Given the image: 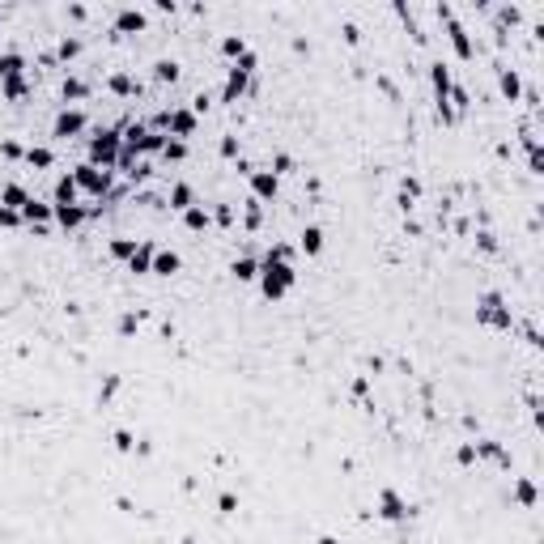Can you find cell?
Segmentation results:
<instances>
[{
    "mask_svg": "<svg viewBox=\"0 0 544 544\" xmlns=\"http://www.w3.org/2000/svg\"><path fill=\"white\" fill-rule=\"evenodd\" d=\"M294 285H298V272H294L289 260H268V255L260 260V294L268 302H281Z\"/></svg>",
    "mask_w": 544,
    "mask_h": 544,
    "instance_id": "cell-1",
    "label": "cell"
},
{
    "mask_svg": "<svg viewBox=\"0 0 544 544\" xmlns=\"http://www.w3.org/2000/svg\"><path fill=\"white\" fill-rule=\"evenodd\" d=\"M255 68H260V55H255V51H243V55L226 68V85H221V102H226V106H230V102H238V98L251 89Z\"/></svg>",
    "mask_w": 544,
    "mask_h": 544,
    "instance_id": "cell-2",
    "label": "cell"
},
{
    "mask_svg": "<svg viewBox=\"0 0 544 544\" xmlns=\"http://www.w3.org/2000/svg\"><path fill=\"white\" fill-rule=\"evenodd\" d=\"M119 149H123V136H119V128H94V136L85 140V162H94V166H102V170H115V162H119Z\"/></svg>",
    "mask_w": 544,
    "mask_h": 544,
    "instance_id": "cell-3",
    "label": "cell"
},
{
    "mask_svg": "<svg viewBox=\"0 0 544 544\" xmlns=\"http://www.w3.org/2000/svg\"><path fill=\"white\" fill-rule=\"evenodd\" d=\"M477 323H489V328H498V332H511V328H515V311H511V302H506L498 289H485V294L477 298Z\"/></svg>",
    "mask_w": 544,
    "mask_h": 544,
    "instance_id": "cell-4",
    "label": "cell"
},
{
    "mask_svg": "<svg viewBox=\"0 0 544 544\" xmlns=\"http://www.w3.org/2000/svg\"><path fill=\"white\" fill-rule=\"evenodd\" d=\"M72 183H77V191H85V196H94V200H106L111 187H115V170H102V166H94V162H81V166L72 170Z\"/></svg>",
    "mask_w": 544,
    "mask_h": 544,
    "instance_id": "cell-5",
    "label": "cell"
},
{
    "mask_svg": "<svg viewBox=\"0 0 544 544\" xmlns=\"http://www.w3.org/2000/svg\"><path fill=\"white\" fill-rule=\"evenodd\" d=\"M434 17L447 26V38H451V47H455V55L468 64V60H477V47H472V34L464 30V21L455 17V9L451 4H434Z\"/></svg>",
    "mask_w": 544,
    "mask_h": 544,
    "instance_id": "cell-6",
    "label": "cell"
},
{
    "mask_svg": "<svg viewBox=\"0 0 544 544\" xmlns=\"http://www.w3.org/2000/svg\"><path fill=\"white\" fill-rule=\"evenodd\" d=\"M383 523H409V519H417V506L400 494V489H379V511H374Z\"/></svg>",
    "mask_w": 544,
    "mask_h": 544,
    "instance_id": "cell-7",
    "label": "cell"
},
{
    "mask_svg": "<svg viewBox=\"0 0 544 544\" xmlns=\"http://www.w3.org/2000/svg\"><path fill=\"white\" fill-rule=\"evenodd\" d=\"M196 132H200V115H196L191 106H166V136L187 140V136H196Z\"/></svg>",
    "mask_w": 544,
    "mask_h": 544,
    "instance_id": "cell-8",
    "label": "cell"
},
{
    "mask_svg": "<svg viewBox=\"0 0 544 544\" xmlns=\"http://www.w3.org/2000/svg\"><path fill=\"white\" fill-rule=\"evenodd\" d=\"M89 128V115L85 111H77V106H64L55 119H51V136L55 140H68V136H81Z\"/></svg>",
    "mask_w": 544,
    "mask_h": 544,
    "instance_id": "cell-9",
    "label": "cell"
},
{
    "mask_svg": "<svg viewBox=\"0 0 544 544\" xmlns=\"http://www.w3.org/2000/svg\"><path fill=\"white\" fill-rule=\"evenodd\" d=\"M51 217H55V209H51L47 200H34V196H30V200L21 204V226H34L38 234H47V226H51Z\"/></svg>",
    "mask_w": 544,
    "mask_h": 544,
    "instance_id": "cell-10",
    "label": "cell"
},
{
    "mask_svg": "<svg viewBox=\"0 0 544 544\" xmlns=\"http://www.w3.org/2000/svg\"><path fill=\"white\" fill-rule=\"evenodd\" d=\"M145 26H149L145 9H136V4H123V9H115V34H140Z\"/></svg>",
    "mask_w": 544,
    "mask_h": 544,
    "instance_id": "cell-11",
    "label": "cell"
},
{
    "mask_svg": "<svg viewBox=\"0 0 544 544\" xmlns=\"http://www.w3.org/2000/svg\"><path fill=\"white\" fill-rule=\"evenodd\" d=\"M247 183H251V196H255L260 204H264V200H277V191H281V179H277L272 170H251Z\"/></svg>",
    "mask_w": 544,
    "mask_h": 544,
    "instance_id": "cell-12",
    "label": "cell"
},
{
    "mask_svg": "<svg viewBox=\"0 0 544 544\" xmlns=\"http://www.w3.org/2000/svg\"><path fill=\"white\" fill-rule=\"evenodd\" d=\"M430 85H434V106H451V102H447V94H451V85H455V81H451V68H447L443 60H434V64H430Z\"/></svg>",
    "mask_w": 544,
    "mask_h": 544,
    "instance_id": "cell-13",
    "label": "cell"
},
{
    "mask_svg": "<svg viewBox=\"0 0 544 544\" xmlns=\"http://www.w3.org/2000/svg\"><path fill=\"white\" fill-rule=\"evenodd\" d=\"M51 209H55L51 221H55L60 230H81V226L89 221V209H85V204H51Z\"/></svg>",
    "mask_w": 544,
    "mask_h": 544,
    "instance_id": "cell-14",
    "label": "cell"
},
{
    "mask_svg": "<svg viewBox=\"0 0 544 544\" xmlns=\"http://www.w3.org/2000/svg\"><path fill=\"white\" fill-rule=\"evenodd\" d=\"M472 451H477V460H489L498 468H511V451L498 438H472Z\"/></svg>",
    "mask_w": 544,
    "mask_h": 544,
    "instance_id": "cell-15",
    "label": "cell"
},
{
    "mask_svg": "<svg viewBox=\"0 0 544 544\" xmlns=\"http://www.w3.org/2000/svg\"><path fill=\"white\" fill-rule=\"evenodd\" d=\"M106 89L119 94V98H136V94H140V81H136L132 72H111V77H106Z\"/></svg>",
    "mask_w": 544,
    "mask_h": 544,
    "instance_id": "cell-16",
    "label": "cell"
},
{
    "mask_svg": "<svg viewBox=\"0 0 544 544\" xmlns=\"http://www.w3.org/2000/svg\"><path fill=\"white\" fill-rule=\"evenodd\" d=\"M498 89H502L506 102H519V98H523V81H519V72H515V68H498Z\"/></svg>",
    "mask_w": 544,
    "mask_h": 544,
    "instance_id": "cell-17",
    "label": "cell"
},
{
    "mask_svg": "<svg viewBox=\"0 0 544 544\" xmlns=\"http://www.w3.org/2000/svg\"><path fill=\"white\" fill-rule=\"evenodd\" d=\"M153 251H157L153 243H140V247H136V255L128 260V272H136V277H149V272H153Z\"/></svg>",
    "mask_w": 544,
    "mask_h": 544,
    "instance_id": "cell-18",
    "label": "cell"
},
{
    "mask_svg": "<svg viewBox=\"0 0 544 544\" xmlns=\"http://www.w3.org/2000/svg\"><path fill=\"white\" fill-rule=\"evenodd\" d=\"M515 502H519L523 511H536L540 489H536V481H532V477H519V481H515Z\"/></svg>",
    "mask_w": 544,
    "mask_h": 544,
    "instance_id": "cell-19",
    "label": "cell"
},
{
    "mask_svg": "<svg viewBox=\"0 0 544 544\" xmlns=\"http://www.w3.org/2000/svg\"><path fill=\"white\" fill-rule=\"evenodd\" d=\"M26 72V55L21 51H0V81H17Z\"/></svg>",
    "mask_w": 544,
    "mask_h": 544,
    "instance_id": "cell-20",
    "label": "cell"
},
{
    "mask_svg": "<svg viewBox=\"0 0 544 544\" xmlns=\"http://www.w3.org/2000/svg\"><path fill=\"white\" fill-rule=\"evenodd\" d=\"M166 204H170V209H179V213H187V209L196 204V191H191V183H174V187L166 191Z\"/></svg>",
    "mask_w": 544,
    "mask_h": 544,
    "instance_id": "cell-21",
    "label": "cell"
},
{
    "mask_svg": "<svg viewBox=\"0 0 544 544\" xmlns=\"http://www.w3.org/2000/svg\"><path fill=\"white\" fill-rule=\"evenodd\" d=\"M260 226H264V204H260L255 196H247V200H243V230L255 234Z\"/></svg>",
    "mask_w": 544,
    "mask_h": 544,
    "instance_id": "cell-22",
    "label": "cell"
},
{
    "mask_svg": "<svg viewBox=\"0 0 544 544\" xmlns=\"http://www.w3.org/2000/svg\"><path fill=\"white\" fill-rule=\"evenodd\" d=\"M183 268L179 251H153V277H174Z\"/></svg>",
    "mask_w": 544,
    "mask_h": 544,
    "instance_id": "cell-23",
    "label": "cell"
},
{
    "mask_svg": "<svg viewBox=\"0 0 544 544\" xmlns=\"http://www.w3.org/2000/svg\"><path fill=\"white\" fill-rule=\"evenodd\" d=\"M183 226H187L191 234H200V230H209V226H213V213H209L204 204H191V209L183 213Z\"/></svg>",
    "mask_w": 544,
    "mask_h": 544,
    "instance_id": "cell-24",
    "label": "cell"
},
{
    "mask_svg": "<svg viewBox=\"0 0 544 544\" xmlns=\"http://www.w3.org/2000/svg\"><path fill=\"white\" fill-rule=\"evenodd\" d=\"M230 272H234V281H260V260H251V255H238L234 264H230Z\"/></svg>",
    "mask_w": 544,
    "mask_h": 544,
    "instance_id": "cell-25",
    "label": "cell"
},
{
    "mask_svg": "<svg viewBox=\"0 0 544 544\" xmlns=\"http://www.w3.org/2000/svg\"><path fill=\"white\" fill-rule=\"evenodd\" d=\"M30 89H34V85H30L26 77H17V81H0V98H4V102H21V98H30Z\"/></svg>",
    "mask_w": 544,
    "mask_h": 544,
    "instance_id": "cell-26",
    "label": "cell"
},
{
    "mask_svg": "<svg viewBox=\"0 0 544 544\" xmlns=\"http://www.w3.org/2000/svg\"><path fill=\"white\" fill-rule=\"evenodd\" d=\"M26 166H34V170H51V166H55V153H51L47 145H30V149H26Z\"/></svg>",
    "mask_w": 544,
    "mask_h": 544,
    "instance_id": "cell-27",
    "label": "cell"
},
{
    "mask_svg": "<svg viewBox=\"0 0 544 544\" xmlns=\"http://www.w3.org/2000/svg\"><path fill=\"white\" fill-rule=\"evenodd\" d=\"M26 200H30V191H26L21 183H4V187H0V204H4V209H17V213H21Z\"/></svg>",
    "mask_w": 544,
    "mask_h": 544,
    "instance_id": "cell-28",
    "label": "cell"
},
{
    "mask_svg": "<svg viewBox=\"0 0 544 544\" xmlns=\"http://www.w3.org/2000/svg\"><path fill=\"white\" fill-rule=\"evenodd\" d=\"M323 243H328V234H323L319 226H306V230H302V238H298V247H302L306 255H319V251H323Z\"/></svg>",
    "mask_w": 544,
    "mask_h": 544,
    "instance_id": "cell-29",
    "label": "cell"
},
{
    "mask_svg": "<svg viewBox=\"0 0 544 544\" xmlns=\"http://www.w3.org/2000/svg\"><path fill=\"white\" fill-rule=\"evenodd\" d=\"M81 51H85V43H81L77 34H64V38H60V47H55V60H64V64H68V60H77Z\"/></svg>",
    "mask_w": 544,
    "mask_h": 544,
    "instance_id": "cell-30",
    "label": "cell"
},
{
    "mask_svg": "<svg viewBox=\"0 0 544 544\" xmlns=\"http://www.w3.org/2000/svg\"><path fill=\"white\" fill-rule=\"evenodd\" d=\"M89 89H94V85H89V81H81V77H64V85H60L64 102H68V98H72V102H77V98H89Z\"/></svg>",
    "mask_w": 544,
    "mask_h": 544,
    "instance_id": "cell-31",
    "label": "cell"
},
{
    "mask_svg": "<svg viewBox=\"0 0 544 544\" xmlns=\"http://www.w3.org/2000/svg\"><path fill=\"white\" fill-rule=\"evenodd\" d=\"M51 204H77V183H72V174H60L55 179V200Z\"/></svg>",
    "mask_w": 544,
    "mask_h": 544,
    "instance_id": "cell-32",
    "label": "cell"
},
{
    "mask_svg": "<svg viewBox=\"0 0 544 544\" xmlns=\"http://www.w3.org/2000/svg\"><path fill=\"white\" fill-rule=\"evenodd\" d=\"M140 319H145V311H123L119 319H115V332L128 340V336H136V328H140Z\"/></svg>",
    "mask_w": 544,
    "mask_h": 544,
    "instance_id": "cell-33",
    "label": "cell"
},
{
    "mask_svg": "<svg viewBox=\"0 0 544 544\" xmlns=\"http://www.w3.org/2000/svg\"><path fill=\"white\" fill-rule=\"evenodd\" d=\"M136 247H140V238H123V234H119V238H111V247H106V251H111L115 260H132V255H136Z\"/></svg>",
    "mask_w": 544,
    "mask_h": 544,
    "instance_id": "cell-34",
    "label": "cell"
},
{
    "mask_svg": "<svg viewBox=\"0 0 544 544\" xmlns=\"http://www.w3.org/2000/svg\"><path fill=\"white\" fill-rule=\"evenodd\" d=\"M153 81H157V85H166V81L174 85V81H179V64H174V60H157V64H153Z\"/></svg>",
    "mask_w": 544,
    "mask_h": 544,
    "instance_id": "cell-35",
    "label": "cell"
},
{
    "mask_svg": "<svg viewBox=\"0 0 544 544\" xmlns=\"http://www.w3.org/2000/svg\"><path fill=\"white\" fill-rule=\"evenodd\" d=\"M119 387H123V374H106V379L98 383V404H111Z\"/></svg>",
    "mask_w": 544,
    "mask_h": 544,
    "instance_id": "cell-36",
    "label": "cell"
},
{
    "mask_svg": "<svg viewBox=\"0 0 544 544\" xmlns=\"http://www.w3.org/2000/svg\"><path fill=\"white\" fill-rule=\"evenodd\" d=\"M243 51H251L243 34H226V38H221V55H230V60H238Z\"/></svg>",
    "mask_w": 544,
    "mask_h": 544,
    "instance_id": "cell-37",
    "label": "cell"
},
{
    "mask_svg": "<svg viewBox=\"0 0 544 544\" xmlns=\"http://www.w3.org/2000/svg\"><path fill=\"white\" fill-rule=\"evenodd\" d=\"M111 443H115V451H119V455H132V451H136V434H132V430H115V434H111Z\"/></svg>",
    "mask_w": 544,
    "mask_h": 544,
    "instance_id": "cell-38",
    "label": "cell"
},
{
    "mask_svg": "<svg viewBox=\"0 0 544 544\" xmlns=\"http://www.w3.org/2000/svg\"><path fill=\"white\" fill-rule=\"evenodd\" d=\"M162 157H166V162H183V157H187V140H174V136H170L166 149H162Z\"/></svg>",
    "mask_w": 544,
    "mask_h": 544,
    "instance_id": "cell-39",
    "label": "cell"
},
{
    "mask_svg": "<svg viewBox=\"0 0 544 544\" xmlns=\"http://www.w3.org/2000/svg\"><path fill=\"white\" fill-rule=\"evenodd\" d=\"M268 170L281 179V174H289V170H294V157H289V153H272V166H268Z\"/></svg>",
    "mask_w": 544,
    "mask_h": 544,
    "instance_id": "cell-40",
    "label": "cell"
},
{
    "mask_svg": "<svg viewBox=\"0 0 544 544\" xmlns=\"http://www.w3.org/2000/svg\"><path fill=\"white\" fill-rule=\"evenodd\" d=\"M0 153H4L9 162H26V149H21L17 140H0Z\"/></svg>",
    "mask_w": 544,
    "mask_h": 544,
    "instance_id": "cell-41",
    "label": "cell"
},
{
    "mask_svg": "<svg viewBox=\"0 0 544 544\" xmlns=\"http://www.w3.org/2000/svg\"><path fill=\"white\" fill-rule=\"evenodd\" d=\"M374 85H379L392 102H400V89H396V81H392V77H383V72H379V77H374Z\"/></svg>",
    "mask_w": 544,
    "mask_h": 544,
    "instance_id": "cell-42",
    "label": "cell"
},
{
    "mask_svg": "<svg viewBox=\"0 0 544 544\" xmlns=\"http://www.w3.org/2000/svg\"><path fill=\"white\" fill-rule=\"evenodd\" d=\"M455 460H460V468H472V464H477V451H472V443H460Z\"/></svg>",
    "mask_w": 544,
    "mask_h": 544,
    "instance_id": "cell-43",
    "label": "cell"
},
{
    "mask_svg": "<svg viewBox=\"0 0 544 544\" xmlns=\"http://www.w3.org/2000/svg\"><path fill=\"white\" fill-rule=\"evenodd\" d=\"M0 226H4V230H17V226H21V213H17V209H4V204H0Z\"/></svg>",
    "mask_w": 544,
    "mask_h": 544,
    "instance_id": "cell-44",
    "label": "cell"
},
{
    "mask_svg": "<svg viewBox=\"0 0 544 544\" xmlns=\"http://www.w3.org/2000/svg\"><path fill=\"white\" fill-rule=\"evenodd\" d=\"M213 221H217V226H234V209H230V204H217V209H213Z\"/></svg>",
    "mask_w": 544,
    "mask_h": 544,
    "instance_id": "cell-45",
    "label": "cell"
},
{
    "mask_svg": "<svg viewBox=\"0 0 544 544\" xmlns=\"http://www.w3.org/2000/svg\"><path fill=\"white\" fill-rule=\"evenodd\" d=\"M217 511H221V515H234V511H238V498H234V494L226 489V494L217 498Z\"/></svg>",
    "mask_w": 544,
    "mask_h": 544,
    "instance_id": "cell-46",
    "label": "cell"
},
{
    "mask_svg": "<svg viewBox=\"0 0 544 544\" xmlns=\"http://www.w3.org/2000/svg\"><path fill=\"white\" fill-rule=\"evenodd\" d=\"M221 157H238V136H221Z\"/></svg>",
    "mask_w": 544,
    "mask_h": 544,
    "instance_id": "cell-47",
    "label": "cell"
},
{
    "mask_svg": "<svg viewBox=\"0 0 544 544\" xmlns=\"http://www.w3.org/2000/svg\"><path fill=\"white\" fill-rule=\"evenodd\" d=\"M340 34H345V43H353V47L362 43V30H357L353 21H345V26H340Z\"/></svg>",
    "mask_w": 544,
    "mask_h": 544,
    "instance_id": "cell-48",
    "label": "cell"
},
{
    "mask_svg": "<svg viewBox=\"0 0 544 544\" xmlns=\"http://www.w3.org/2000/svg\"><path fill=\"white\" fill-rule=\"evenodd\" d=\"M477 243H481V247H485V251H489V255H494V251H498V238H494V234H489V230H481V234H477Z\"/></svg>",
    "mask_w": 544,
    "mask_h": 544,
    "instance_id": "cell-49",
    "label": "cell"
},
{
    "mask_svg": "<svg viewBox=\"0 0 544 544\" xmlns=\"http://www.w3.org/2000/svg\"><path fill=\"white\" fill-rule=\"evenodd\" d=\"M209 106H213V102H209V94H196V98H191V111H196V115H204Z\"/></svg>",
    "mask_w": 544,
    "mask_h": 544,
    "instance_id": "cell-50",
    "label": "cell"
},
{
    "mask_svg": "<svg viewBox=\"0 0 544 544\" xmlns=\"http://www.w3.org/2000/svg\"><path fill=\"white\" fill-rule=\"evenodd\" d=\"M68 17H72V21H85V17H89V9H85V4H68Z\"/></svg>",
    "mask_w": 544,
    "mask_h": 544,
    "instance_id": "cell-51",
    "label": "cell"
},
{
    "mask_svg": "<svg viewBox=\"0 0 544 544\" xmlns=\"http://www.w3.org/2000/svg\"><path fill=\"white\" fill-rule=\"evenodd\" d=\"M366 392H370V379H366V374H357V379H353V396H366Z\"/></svg>",
    "mask_w": 544,
    "mask_h": 544,
    "instance_id": "cell-52",
    "label": "cell"
},
{
    "mask_svg": "<svg viewBox=\"0 0 544 544\" xmlns=\"http://www.w3.org/2000/svg\"><path fill=\"white\" fill-rule=\"evenodd\" d=\"M136 455L149 460V455H153V443H149V438H136Z\"/></svg>",
    "mask_w": 544,
    "mask_h": 544,
    "instance_id": "cell-53",
    "label": "cell"
},
{
    "mask_svg": "<svg viewBox=\"0 0 544 544\" xmlns=\"http://www.w3.org/2000/svg\"><path fill=\"white\" fill-rule=\"evenodd\" d=\"M315 544H340V540H336V536H319Z\"/></svg>",
    "mask_w": 544,
    "mask_h": 544,
    "instance_id": "cell-54",
    "label": "cell"
}]
</instances>
